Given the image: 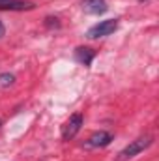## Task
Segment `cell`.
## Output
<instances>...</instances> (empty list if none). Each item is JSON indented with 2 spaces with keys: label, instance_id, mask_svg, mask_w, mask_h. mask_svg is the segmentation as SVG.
I'll return each instance as SVG.
<instances>
[{
  "label": "cell",
  "instance_id": "obj_9",
  "mask_svg": "<svg viewBox=\"0 0 159 161\" xmlns=\"http://www.w3.org/2000/svg\"><path fill=\"white\" fill-rule=\"evenodd\" d=\"M47 26H49V28H52V26H54V28H58V26H60V23H58V19H56V17H47Z\"/></svg>",
  "mask_w": 159,
  "mask_h": 161
},
{
  "label": "cell",
  "instance_id": "obj_8",
  "mask_svg": "<svg viewBox=\"0 0 159 161\" xmlns=\"http://www.w3.org/2000/svg\"><path fill=\"white\" fill-rule=\"evenodd\" d=\"M13 80H15V77H13L11 73H2V75H0V86H4V88H6V86H11Z\"/></svg>",
  "mask_w": 159,
  "mask_h": 161
},
{
  "label": "cell",
  "instance_id": "obj_4",
  "mask_svg": "<svg viewBox=\"0 0 159 161\" xmlns=\"http://www.w3.org/2000/svg\"><path fill=\"white\" fill-rule=\"evenodd\" d=\"M112 141V135L109 131H96L88 141H86V146L88 148H103V146H109Z\"/></svg>",
  "mask_w": 159,
  "mask_h": 161
},
{
  "label": "cell",
  "instance_id": "obj_3",
  "mask_svg": "<svg viewBox=\"0 0 159 161\" xmlns=\"http://www.w3.org/2000/svg\"><path fill=\"white\" fill-rule=\"evenodd\" d=\"M82 114L80 113H75V114H71L69 116V120L64 124V127H62V139L64 141H71L77 133L80 131V125H82Z\"/></svg>",
  "mask_w": 159,
  "mask_h": 161
},
{
  "label": "cell",
  "instance_id": "obj_10",
  "mask_svg": "<svg viewBox=\"0 0 159 161\" xmlns=\"http://www.w3.org/2000/svg\"><path fill=\"white\" fill-rule=\"evenodd\" d=\"M4 32H6V28H4V25H2V21H0V38L4 36Z\"/></svg>",
  "mask_w": 159,
  "mask_h": 161
},
{
  "label": "cell",
  "instance_id": "obj_2",
  "mask_svg": "<svg viewBox=\"0 0 159 161\" xmlns=\"http://www.w3.org/2000/svg\"><path fill=\"white\" fill-rule=\"evenodd\" d=\"M150 144H152V139H150V137L137 139V141H133L129 146H125V148L120 152V159H129V158H135L137 154H140L142 150H146Z\"/></svg>",
  "mask_w": 159,
  "mask_h": 161
},
{
  "label": "cell",
  "instance_id": "obj_6",
  "mask_svg": "<svg viewBox=\"0 0 159 161\" xmlns=\"http://www.w3.org/2000/svg\"><path fill=\"white\" fill-rule=\"evenodd\" d=\"M94 58H96V51L90 49V47H79V49L75 51V60H77L79 64L90 66Z\"/></svg>",
  "mask_w": 159,
  "mask_h": 161
},
{
  "label": "cell",
  "instance_id": "obj_5",
  "mask_svg": "<svg viewBox=\"0 0 159 161\" xmlns=\"http://www.w3.org/2000/svg\"><path fill=\"white\" fill-rule=\"evenodd\" d=\"M84 11L92 15H99L107 11V2L105 0H84Z\"/></svg>",
  "mask_w": 159,
  "mask_h": 161
},
{
  "label": "cell",
  "instance_id": "obj_1",
  "mask_svg": "<svg viewBox=\"0 0 159 161\" xmlns=\"http://www.w3.org/2000/svg\"><path fill=\"white\" fill-rule=\"evenodd\" d=\"M118 28V19H107V21H101L99 25L92 26L88 30V38L90 40H97V38H105V36H111L114 30Z\"/></svg>",
  "mask_w": 159,
  "mask_h": 161
},
{
  "label": "cell",
  "instance_id": "obj_7",
  "mask_svg": "<svg viewBox=\"0 0 159 161\" xmlns=\"http://www.w3.org/2000/svg\"><path fill=\"white\" fill-rule=\"evenodd\" d=\"M34 4L32 2H23V0H11L0 6V9H11V11H25V9H32Z\"/></svg>",
  "mask_w": 159,
  "mask_h": 161
},
{
  "label": "cell",
  "instance_id": "obj_11",
  "mask_svg": "<svg viewBox=\"0 0 159 161\" xmlns=\"http://www.w3.org/2000/svg\"><path fill=\"white\" fill-rule=\"evenodd\" d=\"M6 2H11V0H0V6H2V4H6Z\"/></svg>",
  "mask_w": 159,
  "mask_h": 161
}]
</instances>
